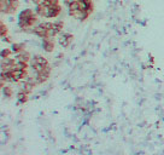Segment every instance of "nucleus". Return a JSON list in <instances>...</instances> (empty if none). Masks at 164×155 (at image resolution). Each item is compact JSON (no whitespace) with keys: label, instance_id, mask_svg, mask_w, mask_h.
<instances>
[{"label":"nucleus","instance_id":"1","mask_svg":"<svg viewBox=\"0 0 164 155\" xmlns=\"http://www.w3.org/2000/svg\"><path fill=\"white\" fill-rule=\"evenodd\" d=\"M38 13L35 12V11H33L31 9H25L23 11H21V13H20V16H18V21H23V22H28L31 17H34V16H36Z\"/></svg>","mask_w":164,"mask_h":155},{"label":"nucleus","instance_id":"2","mask_svg":"<svg viewBox=\"0 0 164 155\" xmlns=\"http://www.w3.org/2000/svg\"><path fill=\"white\" fill-rule=\"evenodd\" d=\"M71 16L76 20H80V21H85L88 18V16L91 15L87 10H77V11H74V12H69Z\"/></svg>","mask_w":164,"mask_h":155},{"label":"nucleus","instance_id":"3","mask_svg":"<svg viewBox=\"0 0 164 155\" xmlns=\"http://www.w3.org/2000/svg\"><path fill=\"white\" fill-rule=\"evenodd\" d=\"M72 39H74V36H72L71 34L64 33V34L60 35V38H59V44H60V46H63V47H68L71 44Z\"/></svg>","mask_w":164,"mask_h":155},{"label":"nucleus","instance_id":"4","mask_svg":"<svg viewBox=\"0 0 164 155\" xmlns=\"http://www.w3.org/2000/svg\"><path fill=\"white\" fill-rule=\"evenodd\" d=\"M16 59L17 61H21V62H25V63H28V62H30V59H31V57H30V53L28 51H22L20 52V53H17L16 55Z\"/></svg>","mask_w":164,"mask_h":155},{"label":"nucleus","instance_id":"5","mask_svg":"<svg viewBox=\"0 0 164 155\" xmlns=\"http://www.w3.org/2000/svg\"><path fill=\"white\" fill-rule=\"evenodd\" d=\"M42 40H44V41H42V46H44L45 51L51 52L54 49V41L52 40V38H45V39H42Z\"/></svg>","mask_w":164,"mask_h":155},{"label":"nucleus","instance_id":"6","mask_svg":"<svg viewBox=\"0 0 164 155\" xmlns=\"http://www.w3.org/2000/svg\"><path fill=\"white\" fill-rule=\"evenodd\" d=\"M12 52L13 53H20V52H22L25 50V45L24 44H22V43H20V44H17V43H15V44H12Z\"/></svg>","mask_w":164,"mask_h":155},{"label":"nucleus","instance_id":"7","mask_svg":"<svg viewBox=\"0 0 164 155\" xmlns=\"http://www.w3.org/2000/svg\"><path fill=\"white\" fill-rule=\"evenodd\" d=\"M16 59V58H15ZM28 68V63L25 62H21V61H17L16 59V63H15V69H20V70H27Z\"/></svg>","mask_w":164,"mask_h":155},{"label":"nucleus","instance_id":"8","mask_svg":"<svg viewBox=\"0 0 164 155\" xmlns=\"http://www.w3.org/2000/svg\"><path fill=\"white\" fill-rule=\"evenodd\" d=\"M17 100L20 103H25L28 101V93H25L23 91H20L18 95H17Z\"/></svg>","mask_w":164,"mask_h":155},{"label":"nucleus","instance_id":"9","mask_svg":"<svg viewBox=\"0 0 164 155\" xmlns=\"http://www.w3.org/2000/svg\"><path fill=\"white\" fill-rule=\"evenodd\" d=\"M34 58H35V61H36V64H41V66H47V64H48L47 59L45 57H42V56H35ZM33 68H34V67H33Z\"/></svg>","mask_w":164,"mask_h":155},{"label":"nucleus","instance_id":"10","mask_svg":"<svg viewBox=\"0 0 164 155\" xmlns=\"http://www.w3.org/2000/svg\"><path fill=\"white\" fill-rule=\"evenodd\" d=\"M68 7H69V12H74V11L80 10V4H78V1H75V2L70 4Z\"/></svg>","mask_w":164,"mask_h":155},{"label":"nucleus","instance_id":"11","mask_svg":"<svg viewBox=\"0 0 164 155\" xmlns=\"http://www.w3.org/2000/svg\"><path fill=\"white\" fill-rule=\"evenodd\" d=\"M54 23V26H53V28L58 32V33H60L62 30H63V21H56V22H53Z\"/></svg>","mask_w":164,"mask_h":155},{"label":"nucleus","instance_id":"12","mask_svg":"<svg viewBox=\"0 0 164 155\" xmlns=\"http://www.w3.org/2000/svg\"><path fill=\"white\" fill-rule=\"evenodd\" d=\"M2 91H4V95H5V97H7V98L12 97V89H11V87H9V86H5V87H2Z\"/></svg>","mask_w":164,"mask_h":155},{"label":"nucleus","instance_id":"13","mask_svg":"<svg viewBox=\"0 0 164 155\" xmlns=\"http://www.w3.org/2000/svg\"><path fill=\"white\" fill-rule=\"evenodd\" d=\"M0 32H1V38H5L7 36V28L4 25V22L0 23Z\"/></svg>","mask_w":164,"mask_h":155},{"label":"nucleus","instance_id":"14","mask_svg":"<svg viewBox=\"0 0 164 155\" xmlns=\"http://www.w3.org/2000/svg\"><path fill=\"white\" fill-rule=\"evenodd\" d=\"M11 52H12V50H9V49L2 50V51H1V58H9L10 55H11Z\"/></svg>","mask_w":164,"mask_h":155},{"label":"nucleus","instance_id":"15","mask_svg":"<svg viewBox=\"0 0 164 155\" xmlns=\"http://www.w3.org/2000/svg\"><path fill=\"white\" fill-rule=\"evenodd\" d=\"M75 1H78V0H64V4L69 6L70 4H72V2H75Z\"/></svg>","mask_w":164,"mask_h":155},{"label":"nucleus","instance_id":"16","mask_svg":"<svg viewBox=\"0 0 164 155\" xmlns=\"http://www.w3.org/2000/svg\"><path fill=\"white\" fill-rule=\"evenodd\" d=\"M52 5H58L59 4V0H49Z\"/></svg>","mask_w":164,"mask_h":155}]
</instances>
